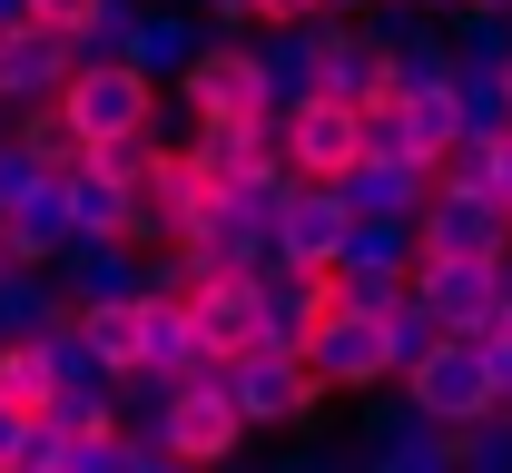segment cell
<instances>
[{
    "instance_id": "cell-1",
    "label": "cell",
    "mask_w": 512,
    "mask_h": 473,
    "mask_svg": "<svg viewBox=\"0 0 512 473\" xmlns=\"http://www.w3.org/2000/svg\"><path fill=\"white\" fill-rule=\"evenodd\" d=\"M217 385H227V405L247 414V434H306V414L325 405L316 375H306V355H286V345H247V355H227Z\"/></svg>"
},
{
    "instance_id": "cell-2",
    "label": "cell",
    "mask_w": 512,
    "mask_h": 473,
    "mask_svg": "<svg viewBox=\"0 0 512 473\" xmlns=\"http://www.w3.org/2000/svg\"><path fill=\"white\" fill-rule=\"evenodd\" d=\"M158 99L168 89H148L128 60H89L60 79V119L79 129V148H119V138H148V119H158Z\"/></svg>"
},
{
    "instance_id": "cell-3",
    "label": "cell",
    "mask_w": 512,
    "mask_h": 473,
    "mask_svg": "<svg viewBox=\"0 0 512 473\" xmlns=\"http://www.w3.org/2000/svg\"><path fill=\"white\" fill-rule=\"evenodd\" d=\"M168 257L188 267V286H207V276H266V267H276V227H266V217H247L237 198H207Z\"/></svg>"
},
{
    "instance_id": "cell-4",
    "label": "cell",
    "mask_w": 512,
    "mask_h": 473,
    "mask_svg": "<svg viewBox=\"0 0 512 473\" xmlns=\"http://www.w3.org/2000/svg\"><path fill=\"white\" fill-rule=\"evenodd\" d=\"M394 385L414 395V414H424V424H444V434H463L473 414L503 405V395H493V375H483V345H473V336H444L424 365H404Z\"/></svg>"
},
{
    "instance_id": "cell-5",
    "label": "cell",
    "mask_w": 512,
    "mask_h": 473,
    "mask_svg": "<svg viewBox=\"0 0 512 473\" xmlns=\"http://www.w3.org/2000/svg\"><path fill=\"white\" fill-rule=\"evenodd\" d=\"M247 50H256V99H266L276 119L306 109L325 89V20H256Z\"/></svg>"
},
{
    "instance_id": "cell-6",
    "label": "cell",
    "mask_w": 512,
    "mask_h": 473,
    "mask_svg": "<svg viewBox=\"0 0 512 473\" xmlns=\"http://www.w3.org/2000/svg\"><path fill=\"white\" fill-rule=\"evenodd\" d=\"M256 434H247V414L227 405V385H178V405H168V424H158V454H178L188 473H217V464H237Z\"/></svg>"
},
{
    "instance_id": "cell-7",
    "label": "cell",
    "mask_w": 512,
    "mask_h": 473,
    "mask_svg": "<svg viewBox=\"0 0 512 473\" xmlns=\"http://www.w3.org/2000/svg\"><path fill=\"white\" fill-rule=\"evenodd\" d=\"M60 207H69V237H119V247H158L148 237V207H138V178H119L109 158H79L60 178Z\"/></svg>"
},
{
    "instance_id": "cell-8",
    "label": "cell",
    "mask_w": 512,
    "mask_h": 473,
    "mask_svg": "<svg viewBox=\"0 0 512 473\" xmlns=\"http://www.w3.org/2000/svg\"><path fill=\"white\" fill-rule=\"evenodd\" d=\"M276 158H286L296 178H345V168L365 158V119H355L345 99H306V109L276 119Z\"/></svg>"
},
{
    "instance_id": "cell-9",
    "label": "cell",
    "mask_w": 512,
    "mask_h": 473,
    "mask_svg": "<svg viewBox=\"0 0 512 473\" xmlns=\"http://www.w3.org/2000/svg\"><path fill=\"white\" fill-rule=\"evenodd\" d=\"M306 375H316V395H375V385H394L384 326L375 316H325L316 336H306Z\"/></svg>"
},
{
    "instance_id": "cell-10",
    "label": "cell",
    "mask_w": 512,
    "mask_h": 473,
    "mask_svg": "<svg viewBox=\"0 0 512 473\" xmlns=\"http://www.w3.org/2000/svg\"><path fill=\"white\" fill-rule=\"evenodd\" d=\"M345 227H355L345 188H335V178H296L286 207H276V267H335Z\"/></svg>"
},
{
    "instance_id": "cell-11",
    "label": "cell",
    "mask_w": 512,
    "mask_h": 473,
    "mask_svg": "<svg viewBox=\"0 0 512 473\" xmlns=\"http://www.w3.org/2000/svg\"><path fill=\"white\" fill-rule=\"evenodd\" d=\"M414 237H424V257H463V267H493L512 237V217L493 198H473V188H434L424 217H414Z\"/></svg>"
},
{
    "instance_id": "cell-12",
    "label": "cell",
    "mask_w": 512,
    "mask_h": 473,
    "mask_svg": "<svg viewBox=\"0 0 512 473\" xmlns=\"http://www.w3.org/2000/svg\"><path fill=\"white\" fill-rule=\"evenodd\" d=\"M414 306L444 326V336H483L493 316H503V286H493V267H463V257H414Z\"/></svg>"
},
{
    "instance_id": "cell-13",
    "label": "cell",
    "mask_w": 512,
    "mask_h": 473,
    "mask_svg": "<svg viewBox=\"0 0 512 473\" xmlns=\"http://www.w3.org/2000/svg\"><path fill=\"white\" fill-rule=\"evenodd\" d=\"M69 30H50V20H20V30H0V109L20 119V109H50L69 79Z\"/></svg>"
},
{
    "instance_id": "cell-14",
    "label": "cell",
    "mask_w": 512,
    "mask_h": 473,
    "mask_svg": "<svg viewBox=\"0 0 512 473\" xmlns=\"http://www.w3.org/2000/svg\"><path fill=\"white\" fill-rule=\"evenodd\" d=\"M178 109L188 119H247V109H266L256 99V50L247 40H207L188 69H178ZM276 119V109H266Z\"/></svg>"
},
{
    "instance_id": "cell-15",
    "label": "cell",
    "mask_w": 512,
    "mask_h": 473,
    "mask_svg": "<svg viewBox=\"0 0 512 473\" xmlns=\"http://www.w3.org/2000/svg\"><path fill=\"white\" fill-rule=\"evenodd\" d=\"M316 99H345V109L394 99V69H384V20H325V89H316Z\"/></svg>"
},
{
    "instance_id": "cell-16",
    "label": "cell",
    "mask_w": 512,
    "mask_h": 473,
    "mask_svg": "<svg viewBox=\"0 0 512 473\" xmlns=\"http://www.w3.org/2000/svg\"><path fill=\"white\" fill-rule=\"evenodd\" d=\"M384 69H394V89L414 99V89H453V20H424V10H394L384 0Z\"/></svg>"
},
{
    "instance_id": "cell-17",
    "label": "cell",
    "mask_w": 512,
    "mask_h": 473,
    "mask_svg": "<svg viewBox=\"0 0 512 473\" xmlns=\"http://www.w3.org/2000/svg\"><path fill=\"white\" fill-rule=\"evenodd\" d=\"M325 316H335V296H325V267H266L256 276V326L266 345H286V355H306Z\"/></svg>"
},
{
    "instance_id": "cell-18",
    "label": "cell",
    "mask_w": 512,
    "mask_h": 473,
    "mask_svg": "<svg viewBox=\"0 0 512 473\" xmlns=\"http://www.w3.org/2000/svg\"><path fill=\"white\" fill-rule=\"evenodd\" d=\"M207 40H217V30H207L197 10H178V0H148V10H138V30H128V69H138L148 89H178V69H188Z\"/></svg>"
},
{
    "instance_id": "cell-19",
    "label": "cell",
    "mask_w": 512,
    "mask_h": 473,
    "mask_svg": "<svg viewBox=\"0 0 512 473\" xmlns=\"http://www.w3.org/2000/svg\"><path fill=\"white\" fill-rule=\"evenodd\" d=\"M60 296L69 306H119V296H138L148 286V247H119V237H79L60 267Z\"/></svg>"
},
{
    "instance_id": "cell-20",
    "label": "cell",
    "mask_w": 512,
    "mask_h": 473,
    "mask_svg": "<svg viewBox=\"0 0 512 473\" xmlns=\"http://www.w3.org/2000/svg\"><path fill=\"white\" fill-rule=\"evenodd\" d=\"M188 326H197V345L217 365L247 355V345H266V326H256V276H207V286H188Z\"/></svg>"
},
{
    "instance_id": "cell-21",
    "label": "cell",
    "mask_w": 512,
    "mask_h": 473,
    "mask_svg": "<svg viewBox=\"0 0 512 473\" xmlns=\"http://www.w3.org/2000/svg\"><path fill=\"white\" fill-rule=\"evenodd\" d=\"M335 188H345V207H355V217H424L434 168H424V158H355Z\"/></svg>"
},
{
    "instance_id": "cell-22",
    "label": "cell",
    "mask_w": 512,
    "mask_h": 473,
    "mask_svg": "<svg viewBox=\"0 0 512 473\" xmlns=\"http://www.w3.org/2000/svg\"><path fill=\"white\" fill-rule=\"evenodd\" d=\"M69 247V207L60 188H40V198H20V207H0V267H60Z\"/></svg>"
},
{
    "instance_id": "cell-23",
    "label": "cell",
    "mask_w": 512,
    "mask_h": 473,
    "mask_svg": "<svg viewBox=\"0 0 512 473\" xmlns=\"http://www.w3.org/2000/svg\"><path fill=\"white\" fill-rule=\"evenodd\" d=\"M414 257H424L414 217H355L335 247V276H414Z\"/></svg>"
},
{
    "instance_id": "cell-24",
    "label": "cell",
    "mask_w": 512,
    "mask_h": 473,
    "mask_svg": "<svg viewBox=\"0 0 512 473\" xmlns=\"http://www.w3.org/2000/svg\"><path fill=\"white\" fill-rule=\"evenodd\" d=\"M60 316H69V296H60V276H50V267H0V345L50 336Z\"/></svg>"
},
{
    "instance_id": "cell-25",
    "label": "cell",
    "mask_w": 512,
    "mask_h": 473,
    "mask_svg": "<svg viewBox=\"0 0 512 473\" xmlns=\"http://www.w3.org/2000/svg\"><path fill=\"white\" fill-rule=\"evenodd\" d=\"M168 405H178V375H158V365H128V375H109V414H119L128 444H158Z\"/></svg>"
},
{
    "instance_id": "cell-26",
    "label": "cell",
    "mask_w": 512,
    "mask_h": 473,
    "mask_svg": "<svg viewBox=\"0 0 512 473\" xmlns=\"http://www.w3.org/2000/svg\"><path fill=\"white\" fill-rule=\"evenodd\" d=\"M10 138H20V148H30L40 168H50V188H60L69 168L89 158V148H79V129H69V119H60V99H50V109H20V119H10Z\"/></svg>"
},
{
    "instance_id": "cell-27",
    "label": "cell",
    "mask_w": 512,
    "mask_h": 473,
    "mask_svg": "<svg viewBox=\"0 0 512 473\" xmlns=\"http://www.w3.org/2000/svg\"><path fill=\"white\" fill-rule=\"evenodd\" d=\"M69 316H79V336H89V355H99L109 375L138 365V296H119V306H69Z\"/></svg>"
},
{
    "instance_id": "cell-28",
    "label": "cell",
    "mask_w": 512,
    "mask_h": 473,
    "mask_svg": "<svg viewBox=\"0 0 512 473\" xmlns=\"http://www.w3.org/2000/svg\"><path fill=\"white\" fill-rule=\"evenodd\" d=\"M50 395H60V385H50L40 336H30V345H0V405H10V414H50Z\"/></svg>"
},
{
    "instance_id": "cell-29",
    "label": "cell",
    "mask_w": 512,
    "mask_h": 473,
    "mask_svg": "<svg viewBox=\"0 0 512 473\" xmlns=\"http://www.w3.org/2000/svg\"><path fill=\"white\" fill-rule=\"evenodd\" d=\"M138 10H148V0H99V10L69 30V60H79V69H89V60H128V30H138Z\"/></svg>"
},
{
    "instance_id": "cell-30",
    "label": "cell",
    "mask_w": 512,
    "mask_h": 473,
    "mask_svg": "<svg viewBox=\"0 0 512 473\" xmlns=\"http://www.w3.org/2000/svg\"><path fill=\"white\" fill-rule=\"evenodd\" d=\"M453 473H512V405L473 414V424L453 434Z\"/></svg>"
},
{
    "instance_id": "cell-31",
    "label": "cell",
    "mask_w": 512,
    "mask_h": 473,
    "mask_svg": "<svg viewBox=\"0 0 512 473\" xmlns=\"http://www.w3.org/2000/svg\"><path fill=\"white\" fill-rule=\"evenodd\" d=\"M375 326H384V365H394V375H404V365H424V355L444 345V326L414 306V286H404V306H394V316H375Z\"/></svg>"
},
{
    "instance_id": "cell-32",
    "label": "cell",
    "mask_w": 512,
    "mask_h": 473,
    "mask_svg": "<svg viewBox=\"0 0 512 473\" xmlns=\"http://www.w3.org/2000/svg\"><path fill=\"white\" fill-rule=\"evenodd\" d=\"M463 138H512V79H453Z\"/></svg>"
},
{
    "instance_id": "cell-33",
    "label": "cell",
    "mask_w": 512,
    "mask_h": 473,
    "mask_svg": "<svg viewBox=\"0 0 512 473\" xmlns=\"http://www.w3.org/2000/svg\"><path fill=\"white\" fill-rule=\"evenodd\" d=\"M394 99H404V89H394ZM404 109H414V148H424V168H434L453 138H463V109H453V89H414Z\"/></svg>"
},
{
    "instance_id": "cell-34",
    "label": "cell",
    "mask_w": 512,
    "mask_h": 473,
    "mask_svg": "<svg viewBox=\"0 0 512 473\" xmlns=\"http://www.w3.org/2000/svg\"><path fill=\"white\" fill-rule=\"evenodd\" d=\"M40 355H50V385H109V365L89 355V336H79V316H60V326L40 336Z\"/></svg>"
},
{
    "instance_id": "cell-35",
    "label": "cell",
    "mask_w": 512,
    "mask_h": 473,
    "mask_svg": "<svg viewBox=\"0 0 512 473\" xmlns=\"http://www.w3.org/2000/svg\"><path fill=\"white\" fill-rule=\"evenodd\" d=\"M365 473H453V434H444V424H414V434H404V444H384Z\"/></svg>"
},
{
    "instance_id": "cell-36",
    "label": "cell",
    "mask_w": 512,
    "mask_h": 473,
    "mask_svg": "<svg viewBox=\"0 0 512 473\" xmlns=\"http://www.w3.org/2000/svg\"><path fill=\"white\" fill-rule=\"evenodd\" d=\"M50 424H60L69 444H79V434H119V414H109V385H60V395H50Z\"/></svg>"
},
{
    "instance_id": "cell-37",
    "label": "cell",
    "mask_w": 512,
    "mask_h": 473,
    "mask_svg": "<svg viewBox=\"0 0 512 473\" xmlns=\"http://www.w3.org/2000/svg\"><path fill=\"white\" fill-rule=\"evenodd\" d=\"M493 148H503V138H453L444 158H434V188H473V198H493Z\"/></svg>"
},
{
    "instance_id": "cell-38",
    "label": "cell",
    "mask_w": 512,
    "mask_h": 473,
    "mask_svg": "<svg viewBox=\"0 0 512 473\" xmlns=\"http://www.w3.org/2000/svg\"><path fill=\"white\" fill-rule=\"evenodd\" d=\"M365 119V158H424L414 148V109L404 99H375V109H355Z\"/></svg>"
},
{
    "instance_id": "cell-39",
    "label": "cell",
    "mask_w": 512,
    "mask_h": 473,
    "mask_svg": "<svg viewBox=\"0 0 512 473\" xmlns=\"http://www.w3.org/2000/svg\"><path fill=\"white\" fill-rule=\"evenodd\" d=\"M266 473H365V464H355V444H316V434H286V444L266 454Z\"/></svg>"
},
{
    "instance_id": "cell-40",
    "label": "cell",
    "mask_w": 512,
    "mask_h": 473,
    "mask_svg": "<svg viewBox=\"0 0 512 473\" xmlns=\"http://www.w3.org/2000/svg\"><path fill=\"white\" fill-rule=\"evenodd\" d=\"M0 473H69V434L50 424V414H40V424L10 444V464H0Z\"/></svg>"
},
{
    "instance_id": "cell-41",
    "label": "cell",
    "mask_w": 512,
    "mask_h": 473,
    "mask_svg": "<svg viewBox=\"0 0 512 473\" xmlns=\"http://www.w3.org/2000/svg\"><path fill=\"white\" fill-rule=\"evenodd\" d=\"M40 188H50V168H40V158H30V148H20V138L0 129V207H20V198H40Z\"/></svg>"
},
{
    "instance_id": "cell-42",
    "label": "cell",
    "mask_w": 512,
    "mask_h": 473,
    "mask_svg": "<svg viewBox=\"0 0 512 473\" xmlns=\"http://www.w3.org/2000/svg\"><path fill=\"white\" fill-rule=\"evenodd\" d=\"M473 345H483V375H493V395L512 405V316H493V326H483Z\"/></svg>"
},
{
    "instance_id": "cell-43",
    "label": "cell",
    "mask_w": 512,
    "mask_h": 473,
    "mask_svg": "<svg viewBox=\"0 0 512 473\" xmlns=\"http://www.w3.org/2000/svg\"><path fill=\"white\" fill-rule=\"evenodd\" d=\"M178 10H197L217 40H247V30H256V0H178Z\"/></svg>"
},
{
    "instance_id": "cell-44",
    "label": "cell",
    "mask_w": 512,
    "mask_h": 473,
    "mask_svg": "<svg viewBox=\"0 0 512 473\" xmlns=\"http://www.w3.org/2000/svg\"><path fill=\"white\" fill-rule=\"evenodd\" d=\"M128 464V434H79L69 444V473H119Z\"/></svg>"
},
{
    "instance_id": "cell-45",
    "label": "cell",
    "mask_w": 512,
    "mask_h": 473,
    "mask_svg": "<svg viewBox=\"0 0 512 473\" xmlns=\"http://www.w3.org/2000/svg\"><path fill=\"white\" fill-rule=\"evenodd\" d=\"M89 10H99V0H30V20H50V30H79Z\"/></svg>"
},
{
    "instance_id": "cell-46",
    "label": "cell",
    "mask_w": 512,
    "mask_h": 473,
    "mask_svg": "<svg viewBox=\"0 0 512 473\" xmlns=\"http://www.w3.org/2000/svg\"><path fill=\"white\" fill-rule=\"evenodd\" d=\"M119 473H188V464H178V454H158V444H128Z\"/></svg>"
},
{
    "instance_id": "cell-47",
    "label": "cell",
    "mask_w": 512,
    "mask_h": 473,
    "mask_svg": "<svg viewBox=\"0 0 512 473\" xmlns=\"http://www.w3.org/2000/svg\"><path fill=\"white\" fill-rule=\"evenodd\" d=\"M256 20H325V0H256Z\"/></svg>"
},
{
    "instance_id": "cell-48",
    "label": "cell",
    "mask_w": 512,
    "mask_h": 473,
    "mask_svg": "<svg viewBox=\"0 0 512 473\" xmlns=\"http://www.w3.org/2000/svg\"><path fill=\"white\" fill-rule=\"evenodd\" d=\"M493 207H503V217H512V138H503V148H493Z\"/></svg>"
},
{
    "instance_id": "cell-49",
    "label": "cell",
    "mask_w": 512,
    "mask_h": 473,
    "mask_svg": "<svg viewBox=\"0 0 512 473\" xmlns=\"http://www.w3.org/2000/svg\"><path fill=\"white\" fill-rule=\"evenodd\" d=\"M30 424H40V414H10V405H0V464H10V444H20Z\"/></svg>"
},
{
    "instance_id": "cell-50",
    "label": "cell",
    "mask_w": 512,
    "mask_h": 473,
    "mask_svg": "<svg viewBox=\"0 0 512 473\" xmlns=\"http://www.w3.org/2000/svg\"><path fill=\"white\" fill-rule=\"evenodd\" d=\"M384 0H325V20H375Z\"/></svg>"
},
{
    "instance_id": "cell-51",
    "label": "cell",
    "mask_w": 512,
    "mask_h": 473,
    "mask_svg": "<svg viewBox=\"0 0 512 473\" xmlns=\"http://www.w3.org/2000/svg\"><path fill=\"white\" fill-rule=\"evenodd\" d=\"M394 10H424V20H463V0H394Z\"/></svg>"
},
{
    "instance_id": "cell-52",
    "label": "cell",
    "mask_w": 512,
    "mask_h": 473,
    "mask_svg": "<svg viewBox=\"0 0 512 473\" xmlns=\"http://www.w3.org/2000/svg\"><path fill=\"white\" fill-rule=\"evenodd\" d=\"M493 286H503V316H512V237H503V257H493Z\"/></svg>"
},
{
    "instance_id": "cell-53",
    "label": "cell",
    "mask_w": 512,
    "mask_h": 473,
    "mask_svg": "<svg viewBox=\"0 0 512 473\" xmlns=\"http://www.w3.org/2000/svg\"><path fill=\"white\" fill-rule=\"evenodd\" d=\"M20 20H30V0H0V30H20Z\"/></svg>"
},
{
    "instance_id": "cell-54",
    "label": "cell",
    "mask_w": 512,
    "mask_h": 473,
    "mask_svg": "<svg viewBox=\"0 0 512 473\" xmlns=\"http://www.w3.org/2000/svg\"><path fill=\"white\" fill-rule=\"evenodd\" d=\"M217 473H266V454H237V464H217Z\"/></svg>"
},
{
    "instance_id": "cell-55",
    "label": "cell",
    "mask_w": 512,
    "mask_h": 473,
    "mask_svg": "<svg viewBox=\"0 0 512 473\" xmlns=\"http://www.w3.org/2000/svg\"><path fill=\"white\" fill-rule=\"evenodd\" d=\"M463 10H493V20H512V0H463Z\"/></svg>"
}]
</instances>
